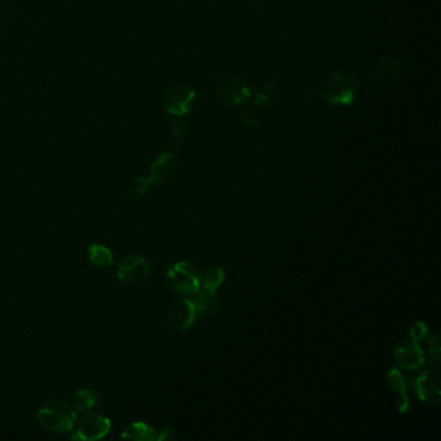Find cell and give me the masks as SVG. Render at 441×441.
<instances>
[{
    "label": "cell",
    "instance_id": "6da1fadb",
    "mask_svg": "<svg viewBox=\"0 0 441 441\" xmlns=\"http://www.w3.org/2000/svg\"><path fill=\"white\" fill-rule=\"evenodd\" d=\"M360 93V81L353 71L341 69L331 74L322 98L329 104L336 106H351L355 104Z\"/></svg>",
    "mask_w": 441,
    "mask_h": 441
},
{
    "label": "cell",
    "instance_id": "7a4b0ae2",
    "mask_svg": "<svg viewBox=\"0 0 441 441\" xmlns=\"http://www.w3.org/2000/svg\"><path fill=\"white\" fill-rule=\"evenodd\" d=\"M38 420L44 430L55 434L69 432L77 422L74 406L63 400L49 401L38 412Z\"/></svg>",
    "mask_w": 441,
    "mask_h": 441
},
{
    "label": "cell",
    "instance_id": "3957f363",
    "mask_svg": "<svg viewBox=\"0 0 441 441\" xmlns=\"http://www.w3.org/2000/svg\"><path fill=\"white\" fill-rule=\"evenodd\" d=\"M170 287L182 296L198 294L202 286V274L188 261H177L166 274Z\"/></svg>",
    "mask_w": 441,
    "mask_h": 441
},
{
    "label": "cell",
    "instance_id": "277c9868",
    "mask_svg": "<svg viewBox=\"0 0 441 441\" xmlns=\"http://www.w3.org/2000/svg\"><path fill=\"white\" fill-rule=\"evenodd\" d=\"M217 95L225 105L242 106L251 98V90L242 78L227 77L217 85Z\"/></svg>",
    "mask_w": 441,
    "mask_h": 441
},
{
    "label": "cell",
    "instance_id": "5b68a950",
    "mask_svg": "<svg viewBox=\"0 0 441 441\" xmlns=\"http://www.w3.org/2000/svg\"><path fill=\"white\" fill-rule=\"evenodd\" d=\"M117 274L118 280L127 286H139L147 280L150 268L141 255H128L120 260Z\"/></svg>",
    "mask_w": 441,
    "mask_h": 441
},
{
    "label": "cell",
    "instance_id": "8992f818",
    "mask_svg": "<svg viewBox=\"0 0 441 441\" xmlns=\"http://www.w3.org/2000/svg\"><path fill=\"white\" fill-rule=\"evenodd\" d=\"M196 100V91L188 84H177L167 92L163 106L171 115L182 117L192 112Z\"/></svg>",
    "mask_w": 441,
    "mask_h": 441
},
{
    "label": "cell",
    "instance_id": "52a82bcc",
    "mask_svg": "<svg viewBox=\"0 0 441 441\" xmlns=\"http://www.w3.org/2000/svg\"><path fill=\"white\" fill-rule=\"evenodd\" d=\"M110 428L112 423L109 418L101 414H88L82 420L71 439L79 441L100 440L109 434Z\"/></svg>",
    "mask_w": 441,
    "mask_h": 441
},
{
    "label": "cell",
    "instance_id": "ba28073f",
    "mask_svg": "<svg viewBox=\"0 0 441 441\" xmlns=\"http://www.w3.org/2000/svg\"><path fill=\"white\" fill-rule=\"evenodd\" d=\"M196 301L188 298L176 301L167 311L168 325L179 331H187L197 320Z\"/></svg>",
    "mask_w": 441,
    "mask_h": 441
},
{
    "label": "cell",
    "instance_id": "9c48e42d",
    "mask_svg": "<svg viewBox=\"0 0 441 441\" xmlns=\"http://www.w3.org/2000/svg\"><path fill=\"white\" fill-rule=\"evenodd\" d=\"M414 393L418 399L431 405H437L441 401V383L434 373L425 370L420 373L413 383Z\"/></svg>",
    "mask_w": 441,
    "mask_h": 441
},
{
    "label": "cell",
    "instance_id": "30bf717a",
    "mask_svg": "<svg viewBox=\"0 0 441 441\" xmlns=\"http://www.w3.org/2000/svg\"><path fill=\"white\" fill-rule=\"evenodd\" d=\"M393 358L398 366L406 370H417L425 364L423 351L418 342L412 339L410 342H404L396 346L393 348Z\"/></svg>",
    "mask_w": 441,
    "mask_h": 441
},
{
    "label": "cell",
    "instance_id": "8fae6325",
    "mask_svg": "<svg viewBox=\"0 0 441 441\" xmlns=\"http://www.w3.org/2000/svg\"><path fill=\"white\" fill-rule=\"evenodd\" d=\"M180 170V162L177 157L170 152L162 153L150 166V177L157 182H170L175 179Z\"/></svg>",
    "mask_w": 441,
    "mask_h": 441
},
{
    "label": "cell",
    "instance_id": "7c38bea8",
    "mask_svg": "<svg viewBox=\"0 0 441 441\" xmlns=\"http://www.w3.org/2000/svg\"><path fill=\"white\" fill-rule=\"evenodd\" d=\"M387 383L398 395V410L400 413H406L409 410V399L406 393L405 379L398 368H393L387 373Z\"/></svg>",
    "mask_w": 441,
    "mask_h": 441
},
{
    "label": "cell",
    "instance_id": "4fadbf2b",
    "mask_svg": "<svg viewBox=\"0 0 441 441\" xmlns=\"http://www.w3.org/2000/svg\"><path fill=\"white\" fill-rule=\"evenodd\" d=\"M400 76V65L393 57H383L375 63L371 78L377 82H393Z\"/></svg>",
    "mask_w": 441,
    "mask_h": 441
},
{
    "label": "cell",
    "instance_id": "5bb4252c",
    "mask_svg": "<svg viewBox=\"0 0 441 441\" xmlns=\"http://www.w3.org/2000/svg\"><path fill=\"white\" fill-rule=\"evenodd\" d=\"M196 308L198 315H217L222 308V301L217 290L204 289L196 301Z\"/></svg>",
    "mask_w": 441,
    "mask_h": 441
},
{
    "label": "cell",
    "instance_id": "9a60e30c",
    "mask_svg": "<svg viewBox=\"0 0 441 441\" xmlns=\"http://www.w3.org/2000/svg\"><path fill=\"white\" fill-rule=\"evenodd\" d=\"M122 437L136 441L157 440V431L142 422H133L122 431Z\"/></svg>",
    "mask_w": 441,
    "mask_h": 441
},
{
    "label": "cell",
    "instance_id": "2e32d148",
    "mask_svg": "<svg viewBox=\"0 0 441 441\" xmlns=\"http://www.w3.org/2000/svg\"><path fill=\"white\" fill-rule=\"evenodd\" d=\"M280 95V87L276 82H266L261 84L259 91L254 98V105L259 109H268L274 105V101Z\"/></svg>",
    "mask_w": 441,
    "mask_h": 441
},
{
    "label": "cell",
    "instance_id": "e0dca14e",
    "mask_svg": "<svg viewBox=\"0 0 441 441\" xmlns=\"http://www.w3.org/2000/svg\"><path fill=\"white\" fill-rule=\"evenodd\" d=\"M98 405V395L90 390H78L74 395V409L79 414L91 412Z\"/></svg>",
    "mask_w": 441,
    "mask_h": 441
},
{
    "label": "cell",
    "instance_id": "ac0fdd59",
    "mask_svg": "<svg viewBox=\"0 0 441 441\" xmlns=\"http://www.w3.org/2000/svg\"><path fill=\"white\" fill-rule=\"evenodd\" d=\"M88 259L93 266H113V252L106 246L100 244H92L88 247Z\"/></svg>",
    "mask_w": 441,
    "mask_h": 441
},
{
    "label": "cell",
    "instance_id": "d6986e66",
    "mask_svg": "<svg viewBox=\"0 0 441 441\" xmlns=\"http://www.w3.org/2000/svg\"><path fill=\"white\" fill-rule=\"evenodd\" d=\"M225 280L224 269L222 266H212L202 276V284L204 289L217 290Z\"/></svg>",
    "mask_w": 441,
    "mask_h": 441
},
{
    "label": "cell",
    "instance_id": "ffe728a7",
    "mask_svg": "<svg viewBox=\"0 0 441 441\" xmlns=\"http://www.w3.org/2000/svg\"><path fill=\"white\" fill-rule=\"evenodd\" d=\"M428 358L431 364H434L436 368L440 366V336H439V331H435L431 336H428Z\"/></svg>",
    "mask_w": 441,
    "mask_h": 441
},
{
    "label": "cell",
    "instance_id": "44dd1931",
    "mask_svg": "<svg viewBox=\"0 0 441 441\" xmlns=\"http://www.w3.org/2000/svg\"><path fill=\"white\" fill-rule=\"evenodd\" d=\"M187 136H188V126H187V123L182 122V120H177V122H175L174 127H172L171 136H170V144L174 147H179L185 141Z\"/></svg>",
    "mask_w": 441,
    "mask_h": 441
},
{
    "label": "cell",
    "instance_id": "7402d4cb",
    "mask_svg": "<svg viewBox=\"0 0 441 441\" xmlns=\"http://www.w3.org/2000/svg\"><path fill=\"white\" fill-rule=\"evenodd\" d=\"M153 184H155V182L152 180L150 176H149V177L140 176V177H138V179L133 182V187L130 188L128 196L133 197V198H139V197L142 196V194L149 190V187L153 185Z\"/></svg>",
    "mask_w": 441,
    "mask_h": 441
},
{
    "label": "cell",
    "instance_id": "603a6c76",
    "mask_svg": "<svg viewBox=\"0 0 441 441\" xmlns=\"http://www.w3.org/2000/svg\"><path fill=\"white\" fill-rule=\"evenodd\" d=\"M409 336H410L412 341L420 342V339H423L425 336H427V325L425 322H414L412 328L409 330Z\"/></svg>",
    "mask_w": 441,
    "mask_h": 441
},
{
    "label": "cell",
    "instance_id": "cb8c5ba5",
    "mask_svg": "<svg viewBox=\"0 0 441 441\" xmlns=\"http://www.w3.org/2000/svg\"><path fill=\"white\" fill-rule=\"evenodd\" d=\"M239 118H241L242 123H244L245 126L251 127V128H256V127L260 126L259 120H258V118L255 117V114L250 112V110H244V112H241Z\"/></svg>",
    "mask_w": 441,
    "mask_h": 441
},
{
    "label": "cell",
    "instance_id": "d4e9b609",
    "mask_svg": "<svg viewBox=\"0 0 441 441\" xmlns=\"http://www.w3.org/2000/svg\"><path fill=\"white\" fill-rule=\"evenodd\" d=\"M301 96L307 100H318L322 98L321 92L317 91L315 87H304V90L301 91Z\"/></svg>",
    "mask_w": 441,
    "mask_h": 441
},
{
    "label": "cell",
    "instance_id": "484cf974",
    "mask_svg": "<svg viewBox=\"0 0 441 441\" xmlns=\"http://www.w3.org/2000/svg\"><path fill=\"white\" fill-rule=\"evenodd\" d=\"M175 435H174V432H172L171 430H168V428H163V430L157 432V440L158 441H170L175 440Z\"/></svg>",
    "mask_w": 441,
    "mask_h": 441
}]
</instances>
